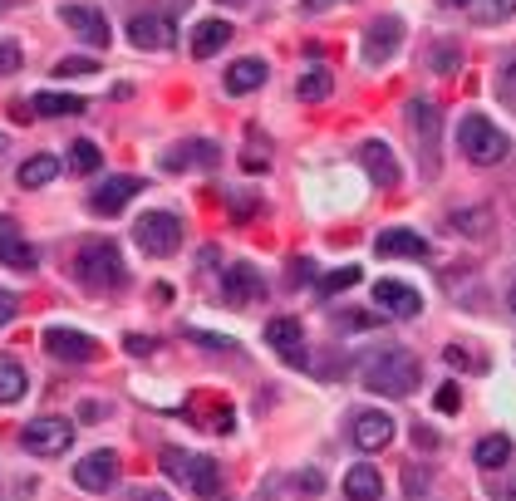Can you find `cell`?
<instances>
[{
	"label": "cell",
	"instance_id": "obj_16",
	"mask_svg": "<svg viewBox=\"0 0 516 501\" xmlns=\"http://www.w3.org/2000/svg\"><path fill=\"white\" fill-rule=\"evenodd\" d=\"M359 163L369 172V182L374 187H399V158H394V148L389 143H379V138H369V143H359Z\"/></svg>",
	"mask_w": 516,
	"mask_h": 501
},
{
	"label": "cell",
	"instance_id": "obj_15",
	"mask_svg": "<svg viewBox=\"0 0 516 501\" xmlns=\"http://www.w3.org/2000/svg\"><path fill=\"white\" fill-rule=\"evenodd\" d=\"M74 482H79L84 492H109L118 482V452L99 447V452H89L84 462H74Z\"/></svg>",
	"mask_w": 516,
	"mask_h": 501
},
{
	"label": "cell",
	"instance_id": "obj_36",
	"mask_svg": "<svg viewBox=\"0 0 516 501\" xmlns=\"http://www.w3.org/2000/svg\"><path fill=\"white\" fill-rule=\"evenodd\" d=\"M55 74H59V79H69V74H74V79H89V74H99V59H89V55L59 59V64H55Z\"/></svg>",
	"mask_w": 516,
	"mask_h": 501
},
{
	"label": "cell",
	"instance_id": "obj_11",
	"mask_svg": "<svg viewBox=\"0 0 516 501\" xmlns=\"http://www.w3.org/2000/svg\"><path fill=\"white\" fill-rule=\"evenodd\" d=\"M59 20L89 45V50H109V40H114V30H109V20H104V10H94V5H64L59 10Z\"/></svg>",
	"mask_w": 516,
	"mask_h": 501
},
{
	"label": "cell",
	"instance_id": "obj_45",
	"mask_svg": "<svg viewBox=\"0 0 516 501\" xmlns=\"http://www.w3.org/2000/svg\"><path fill=\"white\" fill-rule=\"evenodd\" d=\"M413 443H418V447H438V433H433V428H423V423H418V428H413Z\"/></svg>",
	"mask_w": 516,
	"mask_h": 501
},
{
	"label": "cell",
	"instance_id": "obj_47",
	"mask_svg": "<svg viewBox=\"0 0 516 501\" xmlns=\"http://www.w3.org/2000/svg\"><path fill=\"white\" fill-rule=\"evenodd\" d=\"M128 501H172V497H168V492H133Z\"/></svg>",
	"mask_w": 516,
	"mask_h": 501
},
{
	"label": "cell",
	"instance_id": "obj_8",
	"mask_svg": "<svg viewBox=\"0 0 516 501\" xmlns=\"http://www.w3.org/2000/svg\"><path fill=\"white\" fill-rule=\"evenodd\" d=\"M266 344L286 359L290 369H305V364H310L305 330H300V320H295V315H276V320H266Z\"/></svg>",
	"mask_w": 516,
	"mask_h": 501
},
{
	"label": "cell",
	"instance_id": "obj_23",
	"mask_svg": "<svg viewBox=\"0 0 516 501\" xmlns=\"http://www.w3.org/2000/svg\"><path fill=\"white\" fill-rule=\"evenodd\" d=\"M227 40H231V25L227 20H197V30H192V55L197 59H212V55H222L227 50Z\"/></svg>",
	"mask_w": 516,
	"mask_h": 501
},
{
	"label": "cell",
	"instance_id": "obj_18",
	"mask_svg": "<svg viewBox=\"0 0 516 501\" xmlns=\"http://www.w3.org/2000/svg\"><path fill=\"white\" fill-rule=\"evenodd\" d=\"M261 290H266V280H261V271H256L251 261H236V266H227V280H222L227 305H256V300H261Z\"/></svg>",
	"mask_w": 516,
	"mask_h": 501
},
{
	"label": "cell",
	"instance_id": "obj_2",
	"mask_svg": "<svg viewBox=\"0 0 516 501\" xmlns=\"http://www.w3.org/2000/svg\"><path fill=\"white\" fill-rule=\"evenodd\" d=\"M74 280L94 295H109V290H123L128 285V266H123V251H118L109 236H89L79 241L74 251Z\"/></svg>",
	"mask_w": 516,
	"mask_h": 501
},
{
	"label": "cell",
	"instance_id": "obj_1",
	"mask_svg": "<svg viewBox=\"0 0 516 501\" xmlns=\"http://www.w3.org/2000/svg\"><path fill=\"white\" fill-rule=\"evenodd\" d=\"M359 374H364V389H369V393H384V398H408V393L423 384V359H418L413 349L384 344V349H374V354L359 364Z\"/></svg>",
	"mask_w": 516,
	"mask_h": 501
},
{
	"label": "cell",
	"instance_id": "obj_48",
	"mask_svg": "<svg viewBox=\"0 0 516 501\" xmlns=\"http://www.w3.org/2000/svg\"><path fill=\"white\" fill-rule=\"evenodd\" d=\"M497 501H516V482H507V487H497Z\"/></svg>",
	"mask_w": 516,
	"mask_h": 501
},
{
	"label": "cell",
	"instance_id": "obj_28",
	"mask_svg": "<svg viewBox=\"0 0 516 501\" xmlns=\"http://www.w3.org/2000/svg\"><path fill=\"white\" fill-rule=\"evenodd\" d=\"M448 222H453L458 236H472V241H487V236H492V212H487V207H458Z\"/></svg>",
	"mask_w": 516,
	"mask_h": 501
},
{
	"label": "cell",
	"instance_id": "obj_34",
	"mask_svg": "<svg viewBox=\"0 0 516 501\" xmlns=\"http://www.w3.org/2000/svg\"><path fill=\"white\" fill-rule=\"evenodd\" d=\"M443 359H448L453 369H462V374H482V369H487V359H482L477 349H467V344H448Z\"/></svg>",
	"mask_w": 516,
	"mask_h": 501
},
{
	"label": "cell",
	"instance_id": "obj_6",
	"mask_svg": "<svg viewBox=\"0 0 516 501\" xmlns=\"http://www.w3.org/2000/svg\"><path fill=\"white\" fill-rule=\"evenodd\" d=\"M69 443H74V423L55 418V413H45V418H35V423L20 428V447L35 452V457H64Z\"/></svg>",
	"mask_w": 516,
	"mask_h": 501
},
{
	"label": "cell",
	"instance_id": "obj_37",
	"mask_svg": "<svg viewBox=\"0 0 516 501\" xmlns=\"http://www.w3.org/2000/svg\"><path fill=\"white\" fill-rule=\"evenodd\" d=\"M374 325H384V315H359V310L335 315V330H374Z\"/></svg>",
	"mask_w": 516,
	"mask_h": 501
},
{
	"label": "cell",
	"instance_id": "obj_31",
	"mask_svg": "<svg viewBox=\"0 0 516 501\" xmlns=\"http://www.w3.org/2000/svg\"><path fill=\"white\" fill-rule=\"evenodd\" d=\"M64 163H69V172H79V177H94V172H99V163H104V153H99L89 138H79V143H69Z\"/></svg>",
	"mask_w": 516,
	"mask_h": 501
},
{
	"label": "cell",
	"instance_id": "obj_10",
	"mask_svg": "<svg viewBox=\"0 0 516 501\" xmlns=\"http://www.w3.org/2000/svg\"><path fill=\"white\" fill-rule=\"evenodd\" d=\"M374 305H379L384 320H418L423 315V295L413 285H403V280H379L374 285Z\"/></svg>",
	"mask_w": 516,
	"mask_h": 501
},
{
	"label": "cell",
	"instance_id": "obj_17",
	"mask_svg": "<svg viewBox=\"0 0 516 501\" xmlns=\"http://www.w3.org/2000/svg\"><path fill=\"white\" fill-rule=\"evenodd\" d=\"M138 192H143V182H138V177H109V182H99V187H94L89 207H94L99 217H118Z\"/></svg>",
	"mask_w": 516,
	"mask_h": 501
},
{
	"label": "cell",
	"instance_id": "obj_4",
	"mask_svg": "<svg viewBox=\"0 0 516 501\" xmlns=\"http://www.w3.org/2000/svg\"><path fill=\"white\" fill-rule=\"evenodd\" d=\"M458 143H462V158L477 167H497V163H507V153H512V138H507L487 113H467V118H462Z\"/></svg>",
	"mask_w": 516,
	"mask_h": 501
},
{
	"label": "cell",
	"instance_id": "obj_53",
	"mask_svg": "<svg viewBox=\"0 0 516 501\" xmlns=\"http://www.w3.org/2000/svg\"><path fill=\"white\" fill-rule=\"evenodd\" d=\"M0 5H5V0H0Z\"/></svg>",
	"mask_w": 516,
	"mask_h": 501
},
{
	"label": "cell",
	"instance_id": "obj_3",
	"mask_svg": "<svg viewBox=\"0 0 516 501\" xmlns=\"http://www.w3.org/2000/svg\"><path fill=\"white\" fill-rule=\"evenodd\" d=\"M163 472L172 482H182L197 501L222 497V467L212 457H197V452H182V447H163Z\"/></svg>",
	"mask_w": 516,
	"mask_h": 501
},
{
	"label": "cell",
	"instance_id": "obj_32",
	"mask_svg": "<svg viewBox=\"0 0 516 501\" xmlns=\"http://www.w3.org/2000/svg\"><path fill=\"white\" fill-rule=\"evenodd\" d=\"M467 15L477 25H502L516 15V0H467Z\"/></svg>",
	"mask_w": 516,
	"mask_h": 501
},
{
	"label": "cell",
	"instance_id": "obj_14",
	"mask_svg": "<svg viewBox=\"0 0 516 501\" xmlns=\"http://www.w3.org/2000/svg\"><path fill=\"white\" fill-rule=\"evenodd\" d=\"M0 266H10V271H35L40 266V251L20 236V222L15 217H0Z\"/></svg>",
	"mask_w": 516,
	"mask_h": 501
},
{
	"label": "cell",
	"instance_id": "obj_13",
	"mask_svg": "<svg viewBox=\"0 0 516 501\" xmlns=\"http://www.w3.org/2000/svg\"><path fill=\"white\" fill-rule=\"evenodd\" d=\"M45 349H50L55 359H64V364H89V359H99L94 334L64 330V325H50V330H45Z\"/></svg>",
	"mask_w": 516,
	"mask_h": 501
},
{
	"label": "cell",
	"instance_id": "obj_39",
	"mask_svg": "<svg viewBox=\"0 0 516 501\" xmlns=\"http://www.w3.org/2000/svg\"><path fill=\"white\" fill-rule=\"evenodd\" d=\"M433 403H438V413H458V408H462V393H458V384H443Z\"/></svg>",
	"mask_w": 516,
	"mask_h": 501
},
{
	"label": "cell",
	"instance_id": "obj_42",
	"mask_svg": "<svg viewBox=\"0 0 516 501\" xmlns=\"http://www.w3.org/2000/svg\"><path fill=\"white\" fill-rule=\"evenodd\" d=\"M15 310H20V300H15L10 290H0V325H10V320H15Z\"/></svg>",
	"mask_w": 516,
	"mask_h": 501
},
{
	"label": "cell",
	"instance_id": "obj_33",
	"mask_svg": "<svg viewBox=\"0 0 516 501\" xmlns=\"http://www.w3.org/2000/svg\"><path fill=\"white\" fill-rule=\"evenodd\" d=\"M428 64H433V74H453V69H462V45L458 40H438V45L428 50Z\"/></svg>",
	"mask_w": 516,
	"mask_h": 501
},
{
	"label": "cell",
	"instance_id": "obj_21",
	"mask_svg": "<svg viewBox=\"0 0 516 501\" xmlns=\"http://www.w3.org/2000/svg\"><path fill=\"white\" fill-rule=\"evenodd\" d=\"M344 501H384V472L374 462H354L344 472Z\"/></svg>",
	"mask_w": 516,
	"mask_h": 501
},
{
	"label": "cell",
	"instance_id": "obj_9",
	"mask_svg": "<svg viewBox=\"0 0 516 501\" xmlns=\"http://www.w3.org/2000/svg\"><path fill=\"white\" fill-rule=\"evenodd\" d=\"M374 251H379V256H394V261H428V256H433L428 236L413 231V226H384V231L374 236Z\"/></svg>",
	"mask_w": 516,
	"mask_h": 501
},
{
	"label": "cell",
	"instance_id": "obj_24",
	"mask_svg": "<svg viewBox=\"0 0 516 501\" xmlns=\"http://www.w3.org/2000/svg\"><path fill=\"white\" fill-rule=\"evenodd\" d=\"M472 462H477L482 472H497V467H507V462H512V438H507V433H492V438H482V443L472 447Z\"/></svg>",
	"mask_w": 516,
	"mask_h": 501
},
{
	"label": "cell",
	"instance_id": "obj_46",
	"mask_svg": "<svg viewBox=\"0 0 516 501\" xmlns=\"http://www.w3.org/2000/svg\"><path fill=\"white\" fill-rule=\"evenodd\" d=\"M315 276V261H295V271H290V280H310Z\"/></svg>",
	"mask_w": 516,
	"mask_h": 501
},
{
	"label": "cell",
	"instance_id": "obj_50",
	"mask_svg": "<svg viewBox=\"0 0 516 501\" xmlns=\"http://www.w3.org/2000/svg\"><path fill=\"white\" fill-rule=\"evenodd\" d=\"M217 5H246V0H217Z\"/></svg>",
	"mask_w": 516,
	"mask_h": 501
},
{
	"label": "cell",
	"instance_id": "obj_27",
	"mask_svg": "<svg viewBox=\"0 0 516 501\" xmlns=\"http://www.w3.org/2000/svg\"><path fill=\"white\" fill-rule=\"evenodd\" d=\"M25 389H30L25 364H20V359H10V354H0V403H20Z\"/></svg>",
	"mask_w": 516,
	"mask_h": 501
},
{
	"label": "cell",
	"instance_id": "obj_20",
	"mask_svg": "<svg viewBox=\"0 0 516 501\" xmlns=\"http://www.w3.org/2000/svg\"><path fill=\"white\" fill-rule=\"evenodd\" d=\"M128 40H133L138 50H172V45H177V30H172L168 15H138V20L128 25Z\"/></svg>",
	"mask_w": 516,
	"mask_h": 501
},
{
	"label": "cell",
	"instance_id": "obj_29",
	"mask_svg": "<svg viewBox=\"0 0 516 501\" xmlns=\"http://www.w3.org/2000/svg\"><path fill=\"white\" fill-rule=\"evenodd\" d=\"M295 94H300L305 104H325V99L335 94V74H330V69H305L300 84H295Z\"/></svg>",
	"mask_w": 516,
	"mask_h": 501
},
{
	"label": "cell",
	"instance_id": "obj_12",
	"mask_svg": "<svg viewBox=\"0 0 516 501\" xmlns=\"http://www.w3.org/2000/svg\"><path fill=\"white\" fill-rule=\"evenodd\" d=\"M349 438H354L359 452H379V447L394 443V418H389L384 408H364V413H354Z\"/></svg>",
	"mask_w": 516,
	"mask_h": 501
},
{
	"label": "cell",
	"instance_id": "obj_35",
	"mask_svg": "<svg viewBox=\"0 0 516 501\" xmlns=\"http://www.w3.org/2000/svg\"><path fill=\"white\" fill-rule=\"evenodd\" d=\"M364 280V271L359 266H340V271H330V276L320 280V295H340V290H354Z\"/></svg>",
	"mask_w": 516,
	"mask_h": 501
},
{
	"label": "cell",
	"instance_id": "obj_44",
	"mask_svg": "<svg viewBox=\"0 0 516 501\" xmlns=\"http://www.w3.org/2000/svg\"><path fill=\"white\" fill-rule=\"evenodd\" d=\"M295 487H300V492H320V487H325V477H320V472H300V477H295Z\"/></svg>",
	"mask_w": 516,
	"mask_h": 501
},
{
	"label": "cell",
	"instance_id": "obj_51",
	"mask_svg": "<svg viewBox=\"0 0 516 501\" xmlns=\"http://www.w3.org/2000/svg\"><path fill=\"white\" fill-rule=\"evenodd\" d=\"M0 153H5V133H0Z\"/></svg>",
	"mask_w": 516,
	"mask_h": 501
},
{
	"label": "cell",
	"instance_id": "obj_26",
	"mask_svg": "<svg viewBox=\"0 0 516 501\" xmlns=\"http://www.w3.org/2000/svg\"><path fill=\"white\" fill-rule=\"evenodd\" d=\"M30 109L40 113V118H74V113H84L89 104H84L79 94H50V89H45V94L30 99Z\"/></svg>",
	"mask_w": 516,
	"mask_h": 501
},
{
	"label": "cell",
	"instance_id": "obj_5",
	"mask_svg": "<svg viewBox=\"0 0 516 501\" xmlns=\"http://www.w3.org/2000/svg\"><path fill=\"white\" fill-rule=\"evenodd\" d=\"M408 128H413V138H418V163H423V172L438 177V143H443V113H438V104L413 99V104H408Z\"/></svg>",
	"mask_w": 516,
	"mask_h": 501
},
{
	"label": "cell",
	"instance_id": "obj_25",
	"mask_svg": "<svg viewBox=\"0 0 516 501\" xmlns=\"http://www.w3.org/2000/svg\"><path fill=\"white\" fill-rule=\"evenodd\" d=\"M163 163H168V167H217V163H222V153H217V143L197 138V143H182L177 153H168Z\"/></svg>",
	"mask_w": 516,
	"mask_h": 501
},
{
	"label": "cell",
	"instance_id": "obj_43",
	"mask_svg": "<svg viewBox=\"0 0 516 501\" xmlns=\"http://www.w3.org/2000/svg\"><path fill=\"white\" fill-rule=\"evenodd\" d=\"M418 492H428V472H418V467H408V497L418 501Z\"/></svg>",
	"mask_w": 516,
	"mask_h": 501
},
{
	"label": "cell",
	"instance_id": "obj_40",
	"mask_svg": "<svg viewBox=\"0 0 516 501\" xmlns=\"http://www.w3.org/2000/svg\"><path fill=\"white\" fill-rule=\"evenodd\" d=\"M20 69V50L10 40H0V74H15Z\"/></svg>",
	"mask_w": 516,
	"mask_h": 501
},
{
	"label": "cell",
	"instance_id": "obj_52",
	"mask_svg": "<svg viewBox=\"0 0 516 501\" xmlns=\"http://www.w3.org/2000/svg\"><path fill=\"white\" fill-rule=\"evenodd\" d=\"M512 310H516V290H512Z\"/></svg>",
	"mask_w": 516,
	"mask_h": 501
},
{
	"label": "cell",
	"instance_id": "obj_30",
	"mask_svg": "<svg viewBox=\"0 0 516 501\" xmlns=\"http://www.w3.org/2000/svg\"><path fill=\"white\" fill-rule=\"evenodd\" d=\"M15 177H20V187H50V182L59 177V163L50 158V153H35V158H25V163H20Z\"/></svg>",
	"mask_w": 516,
	"mask_h": 501
},
{
	"label": "cell",
	"instance_id": "obj_41",
	"mask_svg": "<svg viewBox=\"0 0 516 501\" xmlns=\"http://www.w3.org/2000/svg\"><path fill=\"white\" fill-rule=\"evenodd\" d=\"M123 344H128V354H133V359H143V354H153V339H143V334H128Z\"/></svg>",
	"mask_w": 516,
	"mask_h": 501
},
{
	"label": "cell",
	"instance_id": "obj_38",
	"mask_svg": "<svg viewBox=\"0 0 516 501\" xmlns=\"http://www.w3.org/2000/svg\"><path fill=\"white\" fill-rule=\"evenodd\" d=\"M497 89H502V99L516 109V55L502 64V74H497Z\"/></svg>",
	"mask_w": 516,
	"mask_h": 501
},
{
	"label": "cell",
	"instance_id": "obj_22",
	"mask_svg": "<svg viewBox=\"0 0 516 501\" xmlns=\"http://www.w3.org/2000/svg\"><path fill=\"white\" fill-rule=\"evenodd\" d=\"M266 79H271V69H266V59H256V55L227 64V94H256Z\"/></svg>",
	"mask_w": 516,
	"mask_h": 501
},
{
	"label": "cell",
	"instance_id": "obj_49",
	"mask_svg": "<svg viewBox=\"0 0 516 501\" xmlns=\"http://www.w3.org/2000/svg\"><path fill=\"white\" fill-rule=\"evenodd\" d=\"M443 5H453V10H467V0H443Z\"/></svg>",
	"mask_w": 516,
	"mask_h": 501
},
{
	"label": "cell",
	"instance_id": "obj_19",
	"mask_svg": "<svg viewBox=\"0 0 516 501\" xmlns=\"http://www.w3.org/2000/svg\"><path fill=\"white\" fill-rule=\"evenodd\" d=\"M403 40V20H374L369 30H364V64H384V59H394Z\"/></svg>",
	"mask_w": 516,
	"mask_h": 501
},
{
	"label": "cell",
	"instance_id": "obj_7",
	"mask_svg": "<svg viewBox=\"0 0 516 501\" xmlns=\"http://www.w3.org/2000/svg\"><path fill=\"white\" fill-rule=\"evenodd\" d=\"M133 241L148 251V256H177V246H182V222L172 217V212H143L138 226H133Z\"/></svg>",
	"mask_w": 516,
	"mask_h": 501
}]
</instances>
